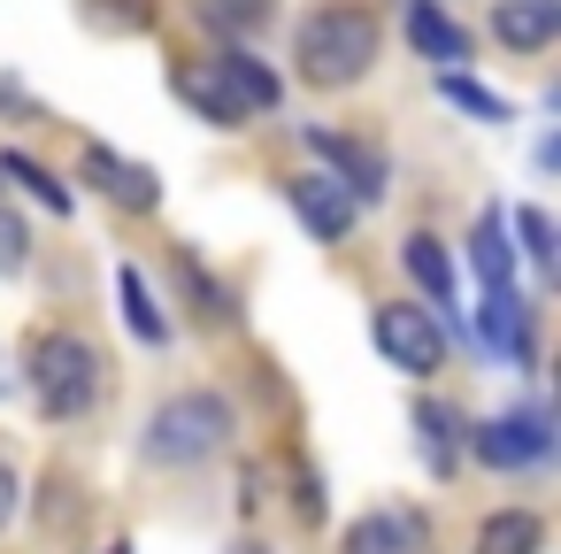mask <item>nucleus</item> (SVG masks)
Wrapping results in <instances>:
<instances>
[{
    "label": "nucleus",
    "instance_id": "nucleus-7",
    "mask_svg": "<svg viewBox=\"0 0 561 554\" xmlns=\"http://www.w3.org/2000/svg\"><path fill=\"white\" fill-rule=\"evenodd\" d=\"M85 185H101L116 208H139V216L162 201L154 170H147V162H124V155H108V147H85Z\"/></svg>",
    "mask_w": 561,
    "mask_h": 554
},
{
    "label": "nucleus",
    "instance_id": "nucleus-6",
    "mask_svg": "<svg viewBox=\"0 0 561 554\" xmlns=\"http://www.w3.org/2000/svg\"><path fill=\"white\" fill-rule=\"evenodd\" d=\"M308 155L339 170L331 185H339L346 201H385V162H377L369 147H354V139H339V132H308Z\"/></svg>",
    "mask_w": 561,
    "mask_h": 554
},
{
    "label": "nucleus",
    "instance_id": "nucleus-5",
    "mask_svg": "<svg viewBox=\"0 0 561 554\" xmlns=\"http://www.w3.org/2000/svg\"><path fill=\"white\" fill-rule=\"evenodd\" d=\"M469 446H477V462H484V470H530V462H546V454H553V431H546V416H538V408H515V416L477 423V431H469Z\"/></svg>",
    "mask_w": 561,
    "mask_h": 554
},
{
    "label": "nucleus",
    "instance_id": "nucleus-1",
    "mask_svg": "<svg viewBox=\"0 0 561 554\" xmlns=\"http://www.w3.org/2000/svg\"><path fill=\"white\" fill-rule=\"evenodd\" d=\"M369 63H377V16L354 9V0H331V9H316V16L300 24V78H308V86L339 93V86H354Z\"/></svg>",
    "mask_w": 561,
    "mask_h": 554
},
{
    "label": "nucleus",
    "instance_id": "nucleus-3",
    "mask_svg": "<svg viewBox=\"0 0 561 554\" xmlns=\"http://www.w3.org/2000/svg\"><path fill=\"white\" fill-rule=\"evenodd\" d=\"M224 446H231V400H224V393H178V400H162L154 423H147V454L170 462V470L208 462V454H224Z\"/></svg>",
    "mask_w": 561,
    "mask_h": 554
},
{
    "label": "nucleus",
    "instance_id": "nucleus-10",
    "mask_svg": "<svg viewBox=\"0 0 561 554\" xmlns=\"http://www.w3.org/2000/svg\"><path fill=\"white\" fill-rule=\"evenodd\" d=\"M285 193H293V208H300V224H308L316 239H346V231H354V201H346V193H339V185H331L323 170L293 178Z\"/></svg>",
    "mask_w": 561,
    "mask_h": 554
},
{
    "label": "nucleus",
    "instance_id": "nucleus-28",
    "mask_svg": "<svg viewBox=\"0 0 561 554\" xmlns=\"http://www.w3.org/2000/svg\"><path fill=\"white\" fill-rule=\"evenodd\" d=\"M0 185H9V178H0Z\"/></svg>",
    "mask_w": 561,
    "mask_h": 554
},
{
    "label": "nucleus",
    "instance_id": "nucleus-2",
    "mask_svg": "<svg viewBox=\"0 0 561 554\" xmlns=\"http://www.w3.org/2000/svg\"><path fill=\"white\" fill-rule=\"evenodd\" d=\"M24 377H32L47 423H70V416H85V408L101 400V354H93L78 331H39V339L24 347Z\"/></svg>",
    "mask_w": 561,
    "mask_h": 554
},
{
    "label": "nucleus",
    "instance_id": "nucleus-12",
    "mask_svg": "<svg viewBox=\"0 0 561 554\" xmlns=\"http://www.w3.org/2000/svg\"><path fill=\"white\" fill-rule=\"evenodd\" d=\"M408 39H415V55H431V63H461V55H469L461 24H454L446 9H431V0H408Z\"/></svg>",
    "mask_w": 561,
    "mask_h": 554
},
{
    "label": "nucleus",
    "instance_id": "nucleus-16",
    "mask_svg": "<svg viewBox=\"0 0 561 554\" xmlns=\"http://www.w3.org/2000/svg\"><path fill=\"white\" fill-rule=\"evenodd\" d=\"M484 347H507L515 362H530V339H523V301H515V293H484Z\"/></svg>",
    "mask_w": 561,
    "mask_h": 554
},
{
    "label": "nucleus",
    "instance_id": "nucleus-27",
    "mask_svg": "<svg viewBox=\"0 0 561 554\" xmlns=\"http://www.w3.org/2000/svg\"><path fill=\"white\" fill-rule=\"evenodd\" d=\"M108 554H131V546H108Z\"/></svg>",
    "mask_w": 561,
    "mask_h": 554
},
{
    "label": "nucleus",
    "instance_id": "nucleus-26",
    "mask_svg": "<svg viewBox=\"0 0 561 554\" xmlns=\"http://www.w3.org/2000/svg\"><path fill=\"white\" fill-rule=\"evenodd\" d=\"M239 554H262V546H239Z\"/></svg>",
    "mask_w": 561,
    "mask_h": 554
},
{
    "label": "nucleus",
    "instance_id": "nucleus-9",
    "mask_svg": "<svg viewBox=\"0 0 561 554\" xmlns=\"http://www.w3.org/2000/svg\"><path fill=\"white\" fill-rule=\"evenodd\" d=\"M492 32H500V47L538 55L561 32V0H492Z\"/></svg>",
    "mask_w": 561,
    "mask_h": 554
},
{
    "label": "nucleus",
    "instance_id": "nucleus-21",
    "mask_svg": "<svg viewBox=\"0 0 561 554\" xmlns=\"http://www.w3.org/2000/svg\"><path fill=\"white\" fill-rule=\"evenodd\" d=\"M0 178H16V185H32V193H39L47 208H70V185H55V178H47V170H39L32 155H0Z\"/></svg>",
    "mask_w": 561,
    "mask_h": 554
},
{
    "label": "nucleus",
    "instance_id": "nucleus-23",
    "mask_svg": "<svg viewBox=\"0 0 561 554\" xmlns=\"http://www.w3.org/2000/svg\"><path fill=\"white\" fill-rule=\"evenodd\" d=\"M515 239H523L530 262H553V224H546V208H515Z\"/></svg>",
    "mask_w": 561,
    "mask_h": 554
},
{
    "label": "nucleus",
    "instance_id": "nucleus-18",
    "mask_svg": "<svg viewBox=\"0 0 561 554\" xmlns=\"http://www.w3.org/2000/svg\"><path fill=\"white\" fill-rule=\"evenodd\" d=\"M224 70H231V86H239L247 109H277V78H270L254 55H224Z\"/></svg>",
    "mask_w": 561,
    "mask_h": 554
},
{
    "label": "nucleus",
    "instance_id": "nucleus-8",
    "mask_svg": "<svg viewBox=\"0 0 561 554\" xmlns=\"http://www.w3.org/2000/svg\"><path fill=\"white\" fill-rule=\"evenodd\" d=\"M346 554H431V531H423V516H408V508H369V516L346 531Z\"/></svg>",
    "mask_w": 561,
    "mask_h": 554
},
{
    "label": "nucleus",
    "instance_id": "nucleus-19",
    "mask_svg": "<svg viewBox=\"0 0 561 554\" xmlns=\"http://www.w3.org/2000/svg\"><path fill=\"white\" fill-rule=\"evenodd\" d=\"M438 93H446L454 109H469V116H484V124H507V116H515V109H507L500 93H484V86H469V78H454V70L438 78Z\"/></svg>",
    "mask_w": 561,
    "mask_h": 554
},
{
    "label": "nucleus",
    "instance_id": "nucleus-14",
    "mask_svg": "<svg viewBox=\"0 0 561 554\" xmlns=\"http://www.w3.org/2000/svg\"><path fill=\"white\" fill-rule=\"evenodd\" d=\"M477 278H484V293H515V247H507L500 208L477 224Z\"/></svg>",
    "mask_w": 561,
    "mask_h": 554
},
{
    "label": "nucleus",
    "instance_id": "nucleus-24",
    "mask_svg": "<svg viewBox=\"0 0 561 554\" xmlns=\"http://www.w3.org/2000/svg\"><path fill=\"white\" fill-rule=\"evenodd\" d=\"M24 255H32V231L16 216H0V270H24Z\"/></svg>",
    "mask_w": 561,
    "mask_h": 554
},
{
    "label": "nucleus",
    "instance_id": "nucleus-15",
    "mask_svg": "<svg viewBox=\"0 0 561 554\" xmlns=\"http://www.w3.org/2000/svg\"><path fill=\"white\" fill-rule=\"evenodd\" d=\"M538 516L530 508H500V516H484V531H477V554H538Z\"/></svg>",
    "mask_w": 561,
    "mask_h": 554
},
{
    "label": "nucleus",
    "instance_id": "nucleus-25",
    "mask_svg": "<svg viewBox=\"0 0 561 554\" xmlns=\"http://www.w3.org/2000/svg\"><path fill=\"white\" fill-rule=\"evenodd\" d=\"M9 516H16V470L0 462V523H9Z\"/></svg>",
    "mask_w": 561,
    "mask_h": 554
},
{
    "label": "nucleus",
    "instance_id": "nucleus-13",
    "mask_svg": "<svg viewBox=\"0 0 561 554\" xmlns=\"http://www.w3.org/2000/svg\"><path fill=\"white\" fill-rule=\"evenodd\" d=\"M400 262H408V278L446 308V293H454V262H446V247H438L431 231H408V239H400Z\"/></svg>",
    "mask_w": 561,
    "mask_h": 554
},
{
    "label": "nucleus",
    "instance_id": "nucleus-11",
    "mask_svg": "<svg viewBox=\"0 0 561 554\" xmlns=\"http://www.w3.org/2000/svg\"><path fill=\"white\" fill-rule=\"evenodd\" d=\"M178 93H185L208 124H239V116H247V101H239V86H231L224 63H193V70H178Z\"/></svg>",
    "mask_w": 561,
    "mask_h": 554
},
{
    "label": "nucleus",
    "instance_id": "nucleus-22",
    "mask_svg": "<svg viewBox=\"0 0 561 554\" xmlns=\"http://www.w3.org/2000/svg\"><path fill=\"white\" fill-rule=\"evenodd\" d=\"M270 16V0H208V24L216 32H254Z\"/></svg>",
    "mask_w": 561,
    "mask_h": 554
},
{
    "label": "nucleus",
    "instance_id": "nucleus-4",
    "mask_svg": "<svg viewBox=\"0 0 561 554\" xmlns=\"http://www.w3.org/2000/svg\"><path fill=\"white\" fill-rule=\"evenodd\" d=\"M369 339H377V354H385L392 370H408V377H431V370L446 362L438 308H415V301H377V316H369Z\"/></svg>",
    "mask_w": 561,
    "mask_h": 554
},
{
    "label": "nucleus",
    "instance_id": "nucleus-17",
    "mask_svg": "<svg viewBox=\"0 0 561 554\" xmlns=\"http://www.w3.org/2000/svg\"><path fill=\"white\" fill-rule=\"evenodd\" d=\"M116 301H124V316H131V331H139L147 347H162V339H170V324H162V308L147 301V285H139V270H116Z\"/></svg>",
    "mask_w": 561,
    "mask_h": 554
},
{
    "label": "nucleus",
    "instance_id": "nucleus-20",
    "mask_svg": "<svg viewBox=\"0 0 561 554\" xmlns=\"http://www.w3.org/2000/svg\"><path fill=\"white\" fill-rule=\"evenodd\" d=\"M415 423H423V454L446 470V462H454V446H461V423H454V408H415Z\"/></svg>",
    "mask_w": 561,
    "mask_h": 554
}]
</instances>
